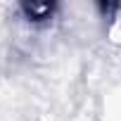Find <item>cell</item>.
<instances>
[{
    "instance_id": "6da1fadb",
    "label": "cell",
    "mask_w": 121,
    "mask_h": 121,
    "mask_svg": "<svg viewBox=\"0 0 121 121\" xmlns=\"http://www.w3.org/2000/svg\"><path fill=\"white\" fill-rule=\"evenodd\" d=\"M24 12L31 17V19H48L52 14V5H24Z\"/></svg>"
}]
</instances>
